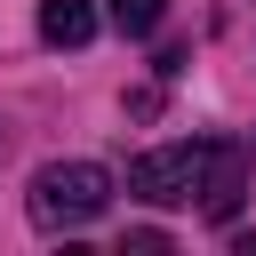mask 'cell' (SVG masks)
<instances>
[{"mask_svg":"<svg viewBox=\"0 0 256 256\" xmlns=\"http://www.w3.org/2000/svg\"><path fill=\"white\" fill-rule=\"evenodd\" d=\"M112 208V176L96 160H48L32 176V224L40 232H80Z\"/></svg>","mask_w":256,"mask_h":256,"instance_id":"6da1fadb","label":"cell"},{"mask_svg":"<svg viewBox=\"0 0 256 256\" xmlns=\"http://www.w3.org/2000/svg\"><path fill=\"white\" fill-rule=\"evenodd\" d=\"M40 40L48 48H88L96 40V8L88 0H40Z\"/></svg>","mask_w":256,"mask_h":256,"instance_id":"277c9868","label":"cell"},{"mask_svg":"<svg viewBox=\"0 0 256 256\" xmlns=\"http://www.w3.org/2000/svg\"><path fill=\"white\" fill-rule=\"evenodd\" d=\"M200 152H208V144H168V152L128 160V192H136V200H152V208L192 200V192H200Z\"/></svg>","mask_w":256,"mask_h":256,"instance_id":"7a4b0ae2","label":"cell"},{"mask_svg":"<svg viewBox=\"0 0 256 256\" xmlns=\"http://www.w3.org/2000/svg\"><path fill=\"white\" fill-rule=\"evenodd\" d=\"M240 192H248V152H240V144H208V152H200V192H192L200 216L224 224V216L240 208Z\"/></svg>","mask_w":256,"mask_h":256,"instance_id":"3957f363","label":"cell"},{"mask_svg":"<svg viewBox=\"0 0 256 256\" xmlns=\"http://www.w3.org/2000/svg\"><path fill=\"white\" fill-rule=\"evenodd\" d=\"M160 16H168V0H112V24H120L128 40H144V32H160Z\"/></svg>","mask_w":256,"mask_h":256,"instance_id":"5b68a950","label":"cell"}]
</instances>
